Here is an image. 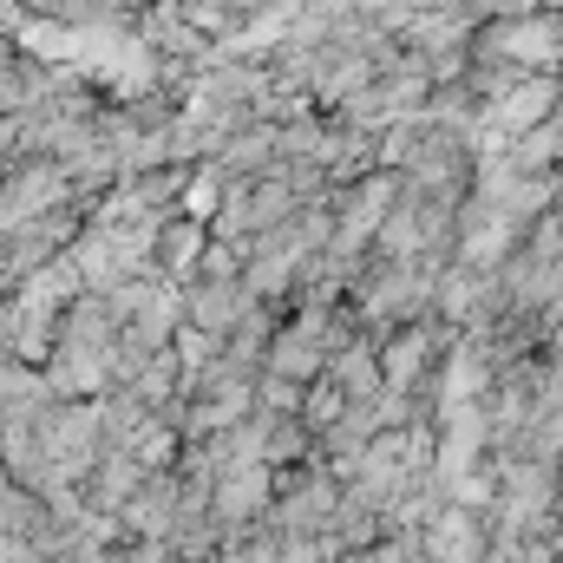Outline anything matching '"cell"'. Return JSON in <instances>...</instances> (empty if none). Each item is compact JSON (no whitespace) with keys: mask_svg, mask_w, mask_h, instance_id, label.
Masks as SVG:
<instances>
[{"mask_svg":"<svg viewBox=\"0 0 563 563\" xmlns=\"http://www.w3.org/2000/svg\"><path fill=\"white\" fill-rule=\"evenodd\" d=\"M40 439H46V465H53V492L59 485H86L92 478V465L106 459V432H99V400H46L40 413ZM46 492V498H53Z\"/></svg>","mask_w":563,"mask_h":563,"instance_id":"6da1fadb","label":"cell"},{"mask_svg":"<svg viewBox=\"0 0 563 563\" xmlns=\"http://www.w3.org/2000/svg\"><path fill=\"white\" fill-rule=\"evenodd\" d=\"M86 223H92L86 203H59V210H40V217L13 223V230L0 236V282L20 288L26 276H40L46 263H59V256L86 236Z\"/></svg>","mask_w":563,"mask_h":563,"instance_id":"7a4b0ae2","label":"cell"},{"mask_svg":"<svg viewBox=\"0 0 563 563\" xmlns=\"http://www.w3.org/2000/svg\"><path fill=\"white\" fill-rule=\"evenodd\" d=\"M394 197H400V170H394V164H380V170L341 184V190L328 197V203H334V250L354 256V263H367V256H374V236H380V223H387V210H394Z\"/></svg>","mask_w":563,"mask_h":563,"instance_id":"3957f363","label":"cell"},{"mask_svg":"<svg viewBox=\"0 0 563 563\" xmlns=\"http://www.w3.org/2000/svg\"><path fill=\"white\" fill-rule=\"evenodd\" d=\"M210 511H217L230 531L263 525V518L276 511V465H269V459H236V465H223V472H217Z\"/></svg>","mask_w":563,"mask_h":563,"instance_id":"277c9868","label":"cell"},{"mask_svg":"<svg viewBox=\"0 0 563 563\" xmlns=\"http://www.w3.org/2000/svg\"><path fill=\"white\" fill-rule=\"evenodd\" d=\"M485 53H492V59H511V66H525V73H538V66L563 59V20H505V26L485 33Z\"/></svg>","mask_w":563,"mask_h":563,"instance_id":"5b68a950","label":"cell"},{"mask_svg":"<svg viewBox=\"0 0 563 563\" xmlns=\"http://www.w3.org/2000/svg\"><path fill=\"white\" fill-rule=\"evenodd\" d=\"M558 99H563V86L551 73H525V79L492 106V125H498L505 139H525V132H538V125L558 119Z\"/></svg>","mask_w":563,"mask_h":563,"instance_id":"8992f818","label":"cell"},{"mask_svg":"<svg viewBox=\"0 0 563 563\" xmlns=\"http://www.w3.org/2000/svg\"><path fill=\"white\" fill-rule=\"evenodd\" d=\"M177 518H184V478H177V465L170 472H151L139 492H132V505H125V531L132 538H170Z\"/></svg>","mask_w":563,"mask_h":563,"instance_id":"52a82bcc","label":"cell"},{"mask_svg":"<svg viewBox=\"0 0 563 563\" xmlns=\"http://www.w3.org/2000/svg\"><path fill=\"white\" fill-rule=\"evenodd\" d=\"M243 301H250V288L243 282H210V276H190L184 282V321L190 328H203V334H230V321L243 314Z\"/></svg>","mask_w":563,"mask_h":563,"instance_id":"ba28073f","label":"cell"},{"mask_svg":"<svg viewBox=\"0 0 563 563\" xmlns=\"http://www.w3.org/2000/svg\"><path fill=\"white\" fill-rule=\"evenodd\" d=\"M144 478H151V465H144L139 452H106L92 465V478H86V505L106 511V518H125V505H132V492H139Z\"/></svg>","mask_w":563,"mask_h":563,"instance_id":"9c48e42d","label":"cell"},{"mask_svg":"<svg viewBox=\"0 0 563 563\" xmlns=\"http://www.w3.org/2000/svg\"><path fill=\"white\" fill-rule=\"evenodd\" d=\"M432 347H439V341H432V328H413V321H407L400 334H380L387 394H400V400H407V394L420 387V374H426V361H432Z\"/></svg>","mask_w":563,"mask_h":563,"instance_id":"30bf717a","label":"cell"},{"mask_svg":"<svg viewBox=\"0 0 563 563\" xmlns=\"http://www.w3.org/2000/svg\"><path fill=\"white\" fill-rule=\"evenodd\" d=\"M328 374L341 380V394L347 400H374V394H387V367H380V334H354L334 361H328Z\"/></svg>","mask_w":563,"mask_h":563,"instance_id":"8fae6325","label":"cell"},{"mask_svg":"<svg viewBox=\"0 0 563 563\" xmlns=\"http://www.w3.org/2000/svg\"><path fill=\"white\" fill-rule=\"evenodd\" d=\"M276 328H282V301H263V295H250V301H243V314L230 321L223 347L263 367V361H269V341H276Z\"/></svg>","mask_w":563,"mask_h":563,"instance_id":"7c38bea8","label":"cell"},{"mask_svg":"<svg viewBox=\"0 0 563 563\" xmlns=\"http://www.w3.org/2000/svg\"><path fill=\"white\" fill-rule=\"evenodd\" d=\"M347 413V394H341V380L334 374H321V380H308V394H301V426L321 439V432H334V420Z\"/></svg>","mask_w":563,"mask_h":563,"instance_id":"4fadbf2b","label":"cell"},{"mask_svg":"<svg viewBox=\"0 0 563 563\" xmlns=\"http://www.w3.org/2000/svg\"><path fill=\"white\" fill-rule=\"evenodd\" d=\"M301 394H308V380H288V374H256V413L263 420H288V413H301Z\"/></svg>","mask_w":563,"mask_h":563,"instance_id":"5bb4252c","label":"cell"},{"mask_svg":"<svg viewBox=\"0 0 563 563\" xmlns=\"http://www.w3.org/2000/svg\"><path fill=\"white\" fill-rule=\"evenodd\" d=\"M20 7H33V13H46V20H59V26H86V20H119L106 0H20Z\"/></svg>","mask_w":563,"mask_h":563,"instance_id":"9a60e30c","label":"cell"},{"mask_svg":"<svg viewBox=\"0 0 563 563\" xmlns=\"http://www.w3.org/2000/svg\"><path fill=\"white\" fill-rule=\"evenodd\" d=\"M106 7H112V13H144L151 0H106Z\"/></svg>","mask_w":563,"mask_h":563,"instance_id":"2e32d148","label":"cell"},{"mask_svg":"<svg viewBox=\"0 0 563 563\" xmlns=\"http://www.w3.org/2000/svg\"><path fill=\"white\" fill-rule=\"evenodd\" d=\"M112 563H139V558H132V551H112Z\"/></svg>","mask_w":563,"mask_h":563,"instance_id":"e0dca14e","label":"cell"}]
</instances>
